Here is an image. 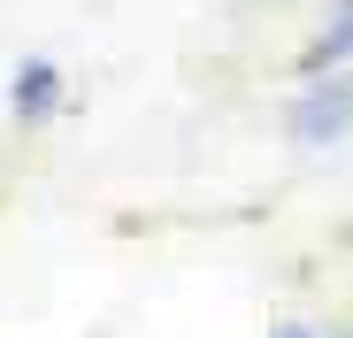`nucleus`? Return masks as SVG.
I'll use <instances>...</instances> for the list:
<instances>
[{"label": "nucleus", "mask_w": 353, "mask_h": 338, "mask_svg": "<svg viewBox=\"0 0 353 338\" xmlns=\"http://www.w3.org/2000/svg\"><path fill=\"white\" fill-rule=\"evenodd\" d=\"M284 131H292V146H345L353 139V70L307 77L292 116H284Z\"/></svg>", "instance_id": "obj_1"}, {"label": "nucleus", "mask_w": 353, "mask_h": 338, "mask_svg": "<svg viewBox=\"0 0 353 338\" xmlns=\"http://www.w3.org/2000/svg\"><path fill=\"white\" fill-rule=\"evenodd\" d=\"M62 92H70L62 70H54L46 54H31V62L8 77V116L16 123H54V116H62Z\"/></svg>", "instance_id": "obj_2"}, {"label": "nucleus", "mask_w": 353, "mask_h": 338, "mask_svg": "<svg viewBox=\"0 0 353 338\" xmlns=\"http://www.w3.org/2000/svg\"><path fill=\"white\" fill-rule=\"evenodd\" d=\"M330 70H353V0H330L315 39L300 46V77H330Z\"/></svg>", "instance_id": "obj_3"}, {"label": "nucleus", "mask_w": 353, "mask_h": 338, "mask_svg": "<svg viewBox=\"0 0 353 338\" xmlns=\"http://www.w3.org/2000/svg\"><path fill=\"white\" fill-rule=\"evenodd\" d=\"M276 338H323V330H307V323H284ZM338 338H353V330H338Z\"/></svg>", "instance_id": "obj_4"}]
</instances>
